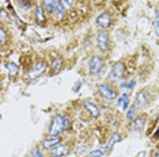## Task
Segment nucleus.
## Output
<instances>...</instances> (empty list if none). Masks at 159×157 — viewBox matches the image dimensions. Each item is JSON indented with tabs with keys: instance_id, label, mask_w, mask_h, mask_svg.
<instances>
[{
	"instance_id": "obj_1",
	"label": "nucleus",
	"mask_w": 159,
	"mask_h": 157,
	"mask_svg": "<svg viewBox=\"0 0 159 157\" xmlns=\"http://www.w3.org/2000/svg\"><path fill=\"white\" fill-rule=\"evenodd\" d=\"M71 127V119L67 114H56L52 118L48 127V135L50 137H57L61 135L66 130Z\"/></svg>"
},
{
	"instance_id": "obj_2",
	"label": "nucleus",
	"mask_w": 159,
	"mask_h": 157,
	"mask_svg": "<svg viewBox=\"0 0 159 157\" xmlns=\"http://www.w3.org/2000/svg\"><path fill=\"white\" fill-rule=\"evenodd\" d=\"M97 91H98V94L107 102L116 100V99L118 98L117 90H116L110 83H101V84H98L97 85Z\"/></svg>"
},
{
	"instance_id": "obj_3",
	"label": "nucleus",
	"mask_w": 159,
	"mask_h": 157,
	"mask_svg": "<svg viewBox=\"0 0 159 157\" xmlns=\"http://www.w3.org/2000/svg\"><path fill=\"white\" fill-rule=\"evenodd\" d=\"M48 69H49L48 64H46L45 61H42V60H38V61L29 69L27 78L29 80H37L38 77H41L42 74H45L46 72H48Z\"/></svg>"
},
{
	"instance_id": "obj_4",
	"label": "nucleus",
	"mask_w": 159,
	"mask_h": 157,
	"mask_svg": "<svg viewBox=\"0 0 159 157\" xmlns=\"http://www.w3.org/2000/svg\"><path fill=\"white\" fill-rule=\"evenodd\" d=\"M103 70V58L98 54L91 56L89 60V73L94 77H98Z\"/></svg>"
},
{
	"instance_id": "obj_5",
	"label": "nucleus",
	"mask_w": 159,
	"mask_h": 157,
	"mask_svg": "<svg viewBox=\"0 0 159 157\" xmlns=\"http://www.w3.org/2000/svg\"><path fill=\"white\" fill-rule=\"evenodd\" d=\"M95 24L98 28H101V31L109 30L111 27V24H113V16H111V14L107 12V11L101 12L95 19Z\"/></svg>"
},
{
	"instance_id": "obj_6",
	"label": "nucleus",
	"mask_w": 159,
	"mask_h": 157,
	"mask_svg": "<svg viewBox=\"0 0 159 157\" xmlns=\"http://www.w3.org/2000/svg\"><path fill=\"white\" fill-rule=\"evenodd\" d=\"M110 45V38L106 31H99L97 34V46L101 52H106Z\"/></svg>"
},
{
	"instance_id": "obj_7",
	"label": "nucleus",
	"mask_w": 159,
	"mask_h": 157,
	"mask_svg": "<svg viewBox=\"0 0 159 157\" xmlns=\"http://www.w3.org/2000/svg\"><path fill=\"white\" fill-rule=\"evenodd\" d=\"M61 141H63L61 135H57V137H50V135H48L46 138H44V140H42L41 148L45 149V151H52L53 148H56L57 145L61 144Z\"/></svg>"
},
{
	"instance_id": "obj_8",
	"label": "nucleus",
	"mask_w": 159,
	"mask_h": 157,
	"mask_svg": "<svg viewBox=\"0 0 159 157\" xmlns=\"http://www.w3.org/2000/svg\"><path fill=\"white\" fill-rule=\"evenodd\" d=\"M83 106H84L86 111H87L90 115L93 118H99L101 115V107L97 104V103H94L93 100H90V99H86V100H83Z\"/></svg>"
},
{
	"instance_id": "obj_9",
	"label": "nucleus",
	"mask_w": 159,
	"mask_h": 157,
	"mask_svg": "<svg viewBox=\"0 0 159 157\" xmlns=\"http://www.w3.org/2000/svg\"><path fill=\"white\" fill-rule=\"evenodd\" d=\"M126 73V65L122 61H118L113 64L111 66V70H110V77H114V78H122Z\"/></svg>"
},
{
	"instance_id": "obj_10",
	"label": "nucleus",
	"mask_w": 159,
	"mask_h": 157,
	"mask_svg": "<svg viewBox=\"0 0 159 157\" xmlns=\"http://www.w3.org/2000/svg\"><path fill=\"white\" fill-rule=\"evenodd\" d=\"M70 152H71L70 144H60L50 151V156L52 157H66L70 155Z\"/></svg>"
},
{
	"instance_id": "obj_11",
	"label": "nucleus",
	"mask_w": 159,
	"mask_h": 157,
	"mask_svg": "<svg viewBox=\"0 0 159 157\" xmlns=\"http://www.w3.org/2000/svg\"><path fill=\"white\" fill-rule=\"evenodd\" d=\"M33 16H34V19H35V22L37 23L44 24L46 22V11H45V8L41 4H37L34 7V10H33Z\"/></svg>"
},
{
	"instance_id": "obj_12",
	"label": "nucleus",
	"mask_w": 159,
	"mask_h": 157,
	"mask_svg": "<svg viewBox=\"0 0 159 157\" xmlns=\"http://www.w3.org/2000/svg\"><path fill=\"white\" fill-rule=\"evenodd\" d=\"M135 104L139 107L140 110L146 108V107L150 104V98L147 96V91H140V92H137V94H136Z\"/></svg>"
},
{
	"instance_id": "obj_13",
	"label": "nucleus",
	"mask_w": 159,
	"mask_h": 157,
	"mask_svg": "<svg viewBox=\"0 0 159 157\" xmlns=\"http://www.w3.org/2000/svg\"><path fill=\"white\" fill-rule=\"evenodd\" d=\"M116 106H117V108L120 110V111L125 112L129 107V95L126 94V92L121 94L117 99H116Z\"/></svg>"
},
{
	"instance_id": "obj_14",
	"label": "nucleus",
	"mask_w": 159,
	"mask_h": 157,
	"mask_svg": "<svg viewBox=\"0 0 159 157\" xmlns=\"http://www.w3.org/2000/svg\"><path fill=\"white\" fill-rule=\"evenodd\" d=\"M39 4L44 7L46 12H49L50 15H53L56 10L60 7V2H59V0H41V3H39Z\"/></svg>"
},
{
	"instance_id": "obj_15",
	"label": "nucleus",
	"mask_w": 159,
	"mask_h": 157,
	"mask_svg": "<svg viewBox=\"0 0 159 157\" xmlns=\"http://www.w3.org/2000/svg\"><path fill=\"white\" fill-rule=\"evenodd\" d=\"M146 123H147L146 115H139L136 119H133L132 122H131V129L133 131H137V133H140V131H143L144 126H146Z\"/></svg>"
},
{
	"instance_id": "obj_16",
	"label": "nucleus",
	"mask_w": 159,
	"mask_h": 157,
	"mask_svg": "<svg viewBox=\"0 0 159 157\" xmlns=\"http://www.w3.org/2000/svg\"><path fill=\"white\" fill-rule=\"evenodd\" d=\"M49 68H50V70H52L53 73L60 72V70L64 68V58H63V57H61V56H57V57H55V58L52 60V62H50Z\"/></svg>"
},
{
	"instance_id": "obj_17",
	"label": "nucleus",
	"mask_w": 159,
	"mask_h": 157,
	"mask_svg": "<svg viewBox=\"0 0 159 157\" xmlns=\"http://www.w3.org/2000/svg\"><path fill=\"white\" fill-rule=\"evenodd\" d=\"M120 141H121V134L118 133V131H114V133H111L109 141H107L106 146H105V148H106V152H111V151H113V148H114V145L118 144Z\"/></svg>"
},
{
	"instance_id": "obj_18",
	"label": "nucleus",
	"mask_w": 159,
	"mask_h": 157,
	"mask_svg": "<svg viewBox=\"0 0 159 157\" xmlns=\"http://www.w3.org/2000/svg\"><path fill=\"white\" fill-rule=\"evenodd\" d=\"M139 107H137L136 104H131L128 107V110L125 111V118L128 122H132L133 119H136L137 117H139Z\"/></svg>"
},
{
	"instance_id": "obj_19",
	"label": "nucleus",
	"mask_w": 159,
	"mask_h": 157,
	"mask_svg": "<svg viewBox=\"0 0 159 157\" xmlns=\"http://www.w3.org/2000/svg\"><path fill=\"white\" fill-rule=\"evenodd\" d=\"M4 66H6L4 69H6L7 74H8V77H16L18 74H19V66H18L15 62L8 61Z\"/></svg>"
},
{
	"instance_id": "obj_20",
	"label": "nucleus",
	"mask_w": 159,
	"mask_h": 157,
	"mask_svg": "<svg viewBox=\"0 0 159 157\" xmlns=\"http://www.w3.org/2000/svg\"><path fill=\"white\" fill-rule=\"evenodd\" d=\"M66 14H67L66 8H64V7L60 4V7H59V8L56 10V11H55V14H53L52 16H53V19H55L56 22H61V20H63L64 18H66Z\"/></svg>"
},
{
	"instance_id": "obj_21",
	"label": "nucleus",
	"mask_w": 159,
	"mask_h": 157,
	"mask_svg": "<svg viewBox=\"0 0 159 157\" xmlns=\"http://www.w3.org/2000/svg\"><path fill=\"white\" fill-rule=\"evenodd\" d=\"M19 7L25 11H31V10H34V4L31 0H19Z\"/></svg>"
},
{
	"instance_id": "obj_22",
	"label": "nucleus",
	"mask_w": 159,
	"mask_h": 157,
	"mask_svg": "<svg viewBox=\"0 0 159 157\" xmlns=\"http://www.w3.org/2000/svg\"><path fill=\"white\" fill-rule=\"evenodd\" d=\"M135 85H136V81L133 80V78H126L124 83H121V84H120V87H121V88H124V90L132 91L133 88H135Z\"/></svg>"
},
{
	"instance_id": "obj_23",
	"label": "nucleus",
	"mask_w": 159,
	"mask_h": 157,
	"mask_svg": "<svg viewBox=\"0 0 159 157\" xmlns=\"http://www.w3.org/2000/svg\"><path fill=\"white\" fill-rule=\"evenodd\" d=\"M7 39H8V31L6 30L4 26H2L0 27V44H2V46L7 45Z\"/></svg>"
},
{
	"instance_id": "obj_24",
	"label": "nucleus",
	"mask_w": 159,
	"mask_h": 157,
	"mask_svg": "<svg viewBox=\"0 0 159 157\" xmlns=\"http://www.w3.org/2000/svg\"><path fill=\"white\" fill-rule=\"evenodd\" d=\"M59 2L66 8V11H72L74 10V0H59Z\"/></svg>"
},
{
	"instance_id": "obj_25",
	"label": "nucleus",
	"mask_w": 159,
	"mask_h": 157,
	"mask_svg": "<svg viewBox=\"0 0 159 157\" xmlns=\"http://www.w3.org/2000/svg\"><path fill=\"white\" fill-rule=\"evenodd\" d=\"M105 153H106V148H98V149H94V151L90 152V156L91 157H103Z\"/></svg>"
},
{
	"instance_id": "obj_26",
	"label": "nucleus",
	"mask_w": 159,
	"mask_h": 157,
	"mask_svg": "<svg viewBox=\"0 0 159 157\" xmlns=\"http://www.w3.org/2000/svg\"><path fill=\"white\" fill-rule=\"evenodd\" d=\"M30 157H45V155L42 153V151L38 148V146H35L30 151Z\"/></svg>"
},
{
	"instance_id": "obj_27",
	"label": "nucleus",
	"mask_w": 159,
	"mask_h": 157,
	"mask_svg": "<svg viewBox=\"0 0 159 157\" xmlns=\"http://www.w3.org/2000/svg\"><path fill=\"white\" fill-rule=\"evenodd\" d=\"M154 30L155 33H157V35L159 37V10L157 11V14H155V19H154Z\"/></svg>"
},
{
	"instance_id": "obj_28",
	"label": "nucleus",
	"mask_w": 159,
	"mask_h": 157,
	"mask_svg": "<svg viewBox=\"0 0 159 157\" xmlns=\"http://www.w3.org/2000/svg\"><path fill=\"white\" fill-rule=\"evenodd\" d=\"M7 16H10V14H7V11L4 8H2V20H4Z\"/></svg>"
},
{
	"instance_id": "obj_29",
	"label": "nucleus",
	"mask_w": 159,
	"mask_h": 157,
	"mask_svg": "<svg viewBox=\"0 0 159 157\" xmlns=\"http://www.w3.org/2000/svg\"><path fill=\"white\" fill-rule=\"evenodd\" d=\"M155 138H159V126H158V129H157V131H155V135H154Z\"/></svg>"
},
{
	"instance_id": "obj_30",
	"label": "nucleus",
	"mask_w": 159,
	"mask_h": 157,
	"mask_svg": "<svg viewBox=\"0 0 159 157\" xmlns=\"http://www.w3.org/2000/svg\"><path fill=\"white\" fill-rule=\"evenodd\" d=\"M154 157H159V152H157V153H155V156Z\"/></svg>"
},
{
	"instance_id": "obj_31",
	"label": "nucleus",
	"mask_w": 159,
	"mask_h": 157,
	"mask_svg": "<svg viewBox=\"0 0 159 157\" xmlns=\"http://www.w3.org/2000/svg\"><path fill=\"white\" fill-rule=\"evenodd\" d=\"M83 157H91V156H90V155H89V156H83Z\"/></svg>"
}]
</instances>
